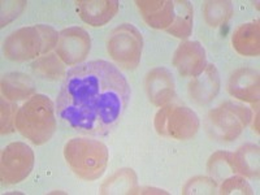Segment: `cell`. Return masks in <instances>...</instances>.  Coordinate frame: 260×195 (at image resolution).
Returning a JSON list of instances; mask_svg holds the SVG:
<instances>
[{
  "label": "cell",
  "mask_w": 260,
  "mask_h": 195,
  "mask_svg": "<svg viewBox=\"0 0 260 195\" xmlns=\"http://www.w3.org/2000/svg\"><path fill=\"white\" fill-rule=\"evenodd\" d=\"M57 41L59 32L48 25L21 27L4 41V55L13 61H27L50 52Z\"/></svg>",
  "instance_id": "277c9868"
},
{
  "label": "cell",
  "mask_w": 260,
  "mask_h": 195,
  "mask_svg": "<svg viewBox=\"0 0 260 195\" xmlns=\"http://www.w3.org/2000/svg\"><path fill=\"white\" fill-rule=\"evenodd\" d=\"M194 25V9L190 2L186 0H176L175 2V20L167 32L176 38L186 39L192 31Z\"/></svg>",
  "instance_id": "ac0fdd59"
},
{
  "label": "cell",
  "mask_w": 260,
  "mask_h": 195,
  "mask_svg": "<svg viewBox=\"0 0 260 195\" xmlns=\"http://www.w3.org/2000/svg\"><path fill=\"white\" fill-rule=\"evenodd\" d=\"M31 69L39 77L52 81L65 77V74H67L64 62L60 60L57 55H53V53H48L46 56L37 59L32 62Z\"/></svg>",
  "instance_id": "44dd1931"
},
{
  "label": "cell",
  "mask_w": 260,
  "mask_h": 195,
  "mask_svg": "<svg viewBox=\"0 0 260 195\" xmlns=\"http://www.w3.org/2000/svg\"><path fill=\"white\" fill-rule=\"evenodd\" d=\"M132 90L124 74L106 60L69 69L56 99L65 125L83 134H106L124 115Z\"/></svg>",
  "instance_id": "6da1fadb"
},
{
  "label": "cell",
  "mask_w": 260,
  "mask_h": 195,
  "mask_svg": "<svg viewBox=\"0 0 260 195\" xmlns=\"http://www.w3.org/2000/svg\"><path fill=\"white\" fill-rule=\"evenodd\" d=\"M259 20L246 22L236 27L232 36V45L242 56H259L260 53Z\"/></svg>",
  "instance_id": "2e32d148"
},
{
  "label": "cell",
  "mask_w": 260,
  "mask_h": 195,
  "mask_svg": "<svg viewBox=\"0 0 260 195\" xmlns=\"http://www.w3.org/2000/svg\"><path fill=\"white\" fill-rule=\"evenodd\" d=\"M254 130L256 133H259V110L256 108V116H255V122H254Z\"/></svg>",
  "instance_id": "f1b7e54d"
},
{
  "label": "cell",
  "mask_w": 260,
  "mask_h": 195,
  "mask_svg": "<svg viewBox=\"0 0 260 195\" xmlns=\"http://www.w3.org/2000/svg\"><path fill=\"white\" fill-rule=\"evenodd\" d=\"M216 187H217L216 180L198 176V177L191 178L183 186L182 194H215Z\"/></svg>",
  "instance_id": "d4e9b609"
},
{
  "label": "cell",
  "mask_w": 260,
  "mask_h": 195,
  "mask_svg": "<svg viewBox=\"0 0 260 195\" xmlns=\"http://www.w3.org/2000/svg\"><path fill=\"white\" fill-rule=\"evenodd\" d=\"M107 50L118 67L126 71L136 69L142 57V34L132 24L120 25L111 31Z\"/></svg>",
  "instance_id": "8992f818"
},
{
  "label": "cell",
  "mask_w": 260,
  "mask_h": 195,
  "mask_svg": "<svg viewBox=\"0 0 260 195\" xmlns=\"http://www.w3.org/2000/svg\"><path fill=\"white\" fill-rule=\"evenodd\" d=\"M252 112L250 108L233 102H225L208 112V127L213 137L220 141L231 142L241 136L250 124Z\"/></svg>",
  "instance_id": "5b68a950"
},
{
  "label": "cell",
  "mask_w": 260,
  "mask_h": 195,
  "mask_svg": "<svg viewBox=\"0 0 260 195\" xmlns=\"http://www.w3.org/2000/svg\"><path fill=\"white\" fill-rule=\"evenodd\" d=\"M55 111L56 107L50 98L43 94L32 95L16 113V129L34 145H43L56 130Z\"/></svg>",
  "instance_id": "7a4b0ae2"
},
{
  "label": "cell",
  "mask_w": 260,
  "mask_h": 195,
  "mask_svg": "<svg viewBox=\"0 0 260 195\" xmlns=\"http://www.w3.org/2000/svg\"><path fill=\"white\" fill-rule=\"evenodd\" d=\"M129 194H168V192L166 190L155 189V187H139V189L134 187L133 190H130Z\"/></svg>",
  "instance_id": "83f0119b"
},
{
  "label": "cell",
  "mask_w": 260,
  "mask_h": 195,
  "mask_svg": "<svg viewBox=\"0 0 260 195\" xmlns=\"http://www.w3.org/2000/svg\"><path fill=\"white\" fill-rule=\"evenodd\" d=\"M137 185V175L133 169H118L112 177L102 185V194H129Z\"/></svg>",
  "instance_id": "ffe728a7"
},
{
  "label": "cell",
  "mask_w": 260,
  "mask_h": 195,
  "mask_svg": "<svg viewBox=\"0 0 260 195\" xmlns=\"http://www.w3.org/2000/svg\"><path fill=\"white\" fill-rule=\"evenodd\" d=\"M220 91V76L213 64H207L206 69L189 85V94L198 104H207Z\"/></svg>",
  "instance_id": "9a60e30c"
},
{
  "label": "cell",
  "mask_w": 260,
  "mask_h": 195,
  "mask_svg": "<svg viewBox=\"0 0 260 195\" xmlns=\"http://www.w3.org/2000/svg\"><path fill=\"white\" fill-rule=\"evenodd\" d=\"M17 111V107L15 104L2 99V120H0L2 134L12 133L15 130V118Z\"/></svg>",
  "instance_id": "484cf974"
},
{
  "label": "cell",
  "mask_w": 260,
  "mask_h": 195,
  "mask_svg": "<svg viewBox=\"0 0 260 195\" xmlns=\"http://www.w3.org/2000/svg\"><path fill=\"white\" fill-rule=\"evenodd\" d=\"M207 169L213 180L216 181H222L229 176H233L234 173H237L234 168L233 154L226 151L215 152L208 160Z\"/></svg>",
  "instance_id": "7402d4cb"
},
{
  "label": "cell",
  "mask_w": 260,
  "mask_h": 195,
  "mask_svg": "<svg viewBox=\"0 0 260 195\" xmlns=\"http://www.w3.org/2000/svg\"><path fill=\"white\" fill-rule=\"evenodd\" d=\"M90 48H91V38L89 32L82 27H67L59 32L56 55L64 64H81L89 56Z\"/></svg>",
  "instance_id": "9c48e42d"
},
{
  "label": "cell",
  "mask_w": 260,
  "mask_h": 195,
  "mask_svg": "<svg viewBox=\"0 0 260 195\" xmlns=\"http://www.w3.org/2000/svg\"><path fill=\"white\" fill-rule=\"evenodd\" d=\"M34 167V152L24 142H13L2 152L0 176L7 185L22 182L31 173Z\"/></svg>",
  "instance_id": "ba28073f"
},
{
  "label": "cell",
  "mask_w": 260,
  "mask_h": 195,
  "mask_svg": "<svg viewBox=\"0 0 260 195\" xmlns=\"http://www.w3.org/2000/svg\"><path fill=\"white\" fill-rule=\"evenodd\" d=\"M76 4L80 17L91 26H103L118 11L117 0H80Z\"/></svg>",
  "instance_id": "5bb4252c"
},
{
  "label": "cell",
  "mask_w": 260,
  "mask_h": 195,
  "mask_svg": "<svg viewBox=\"0 0 260 195\" xmlns=\"http://www.w3.org/2000/svg\"><path fill=\"white\" fill-rule=\"evenodd\" d=\"M204 18L207 24L216 27L225 24L233 15V4L232 2H224V0H215V2H207L204 4Z\"/></svg>",
  "instance_id": "603a6c76"
},
{
  "label": "cell",
  "mask_w": 260,
  "mask_h": 195,
  "mask_svg": "<svg viewBox=\"0 0 260 195\" xmlns=\"http://www.w3.org/2000/svg\"><path fill=\"white\" fill-rule=\"evenodd\" d=\"M2 26L15 20L22 11H24L26 2H11V3H2Z\"/></svg>",
  "instance_id": "4316f807"
},
{
  "label": "cell",
  "mask_w": 260,
  "mask_h": 195,
  "mask_svg": "<svg viewBox=\"0 0 260 195\" xmlns=\"http://www.w3.org/2000/svg\"><path fill=\"white\" fill-rule=\"evenodd\" d=\"M2 92L9 101H22L36 92V82L30 76L20 72L4 74Z\"/></svg>",
  "instance_id": "e0dca14e"
},
{
  "label": "cell",
  "mask_w": 260,
  "mask_h": 195,
  "mask_svg": "<svg viewBox=\"0 0 260 195\" xmlns=\"http://www.w3.org/2000/svg\"><path fill=\"white\" fill-rule=\"evenodd\" d=\"M172 62L183 77H197L207 67L206 50L197 41L183 42L175 51Z\"/></svg>",
  "instance_id": "30bf717a"
},
{
  "label": "cell",
  "mask_w": 260,
  "mask_h": 195,
  "mask_svg": "<svg viewBox=\"0 0 260 195\" xmlns=\"http://www.w3.org/2000/svg\"><path fill=\"white\" fill-rule=\"evenodd\" d=\"M64 157L77 177L85 181H95L106 172L110 152L101 141L77 137L65 145Z\"/></svg>",
  "instance_id": "3957f363"
},
{
  "label": "cell",
  "mask_w": 260,
  "mask_h": 195,
  "mask_svg": "<svg viewBox=\"0 0 260 195\" xmlns=\"http://www.w3.org/2000/svg\"><path fill=\"white\" fill-rule=\"evenodd\" d=\"M233 162L237 173L250 178L259 176V146L246 143L233 152Z\"/></svg>",
  "instance_id": "d6986e66"
},
{
  "label": "cell",
  "mask_w": 260,
  "mask_h": 195,
  "mask_svg": "<svg viewBox=\"0 0 260 195\" xmlns=\"http://www.w3.org/2000/svg\"><path fill=\"white\" fill-rule=\"evenodd\" d=\"M155 129L162 137L190 139L198 133L199 117L189 107L164 106L155 116Z\"/></svg>",
  "instance_id": "52a82bcc"
},
{
  "label": "cell",
  "mask_w": 260,
  "mask_h": 195,
  "mask_svg": "<svg viewBox=\"0 0 260 195\" xmlns=\"http://www.w3.org/2000/svg\"><path fill=\"white\" fill-rule=\"evenodd\" d=\"M220 194L251 195L254 194V191H252V187L250 186V183L245 180V177L233 175L229 176V177L225 178V180H222V185L220 186Z\"/></svg>",
  "instance_id": "cb8c5ba5"
},
{
  "label": "cell",
  "mask_w": 260,
  "mask_h": 195,
  "mask_svg": "<svg viewBox=\"0 0 260 195\" xmlns=\"http://www.w3.org/2000/svg\"><path fill=\"white\" fill-rule=\"evenodd\" d=\"M146 91L148 99L154 106H167L173 99L176 92L173 74L162 67L148 72L146 76Z\"/></svg>",
  "instance_id": "8fae6325"
},
{
  "label": "cell",
  "mask_w": 260,
  "mask_h": 195,
  "mask_svg": "<svg viewBox=\"0 0 260 195\" xmlns=\"http://www.w3.org/2000/svg\"><path fill=\"white\" fill-rule=\"evenodd\" d=\"M232 96L247 103H259V74L254 69L241 68L232 74L228 82Z\"/></svg>",
  "instance_id": "4fadbf2b"
},
{
  "label": "cell",
  "mask_w": 260,
  "mask_h": 195,
  "mask_svg": "<svg viewBox=\"0 0 260 195\" xmlns=\"http://www.w3.org/2000/svg\"><path fill=\"white\" fill-rule=\"evenodd\" d=\"M137 7L148 26L167 30L175 20V2L171 0H137Z\"/></svg>",
  "instance_id": "7c38bea8"
}]
</instances>
